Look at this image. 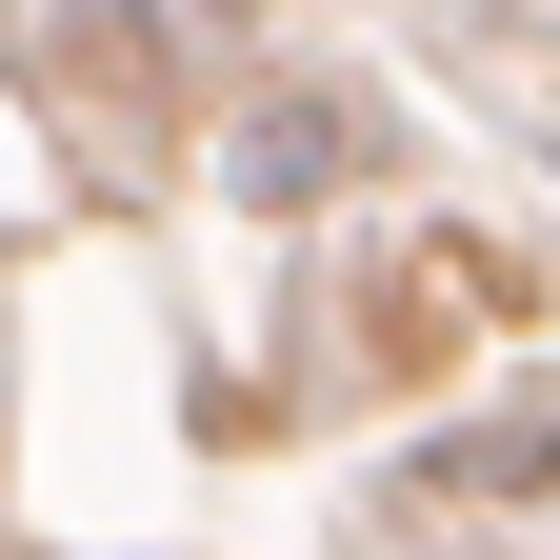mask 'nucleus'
Here are the masks:
<instances>
[{"label": "nucleus", "mask_w": 560, "mask_h": 560, "mask_svg": "<svg viewBox=\"0 0 560 560\" xmlns=\"http://www.w3.org/2000/svg\"><path fill=\"white\" fill-rule=\"evenodd\" d=\"M340 161H361V101H260V120H241V200H260V221L340 200Z\"/></svg>", "instance_id": "obj_1"}]
</instances>
